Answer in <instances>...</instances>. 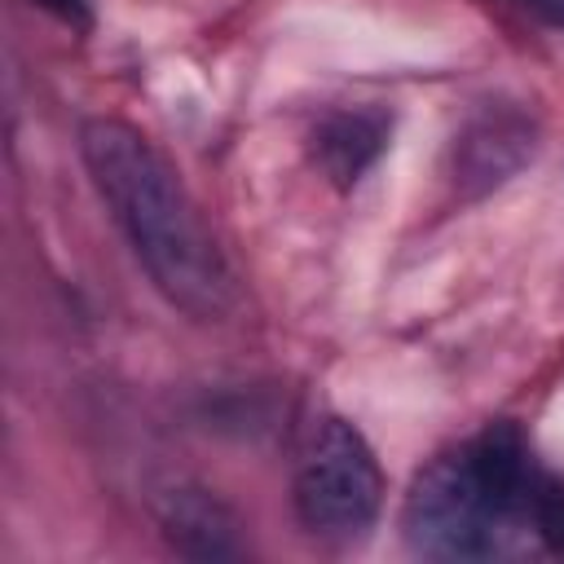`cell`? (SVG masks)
<instances>
[{"label": "cell", "instance_id": "cell-4", "mask_svg": "<svg viewBox=\"0 0 564 564\" xmlns=\"http://www.w3.org/2000/svg\"><path fill=\"white\" fill-rule=\"evenodd\" d=\"M163 529L185 555H198V560H225L242 551L238 520L207 489H172L163 498Z\"/></svg>", "mask_w": 564, "mask_h": 564}, {"label": "cell", "instance_id": "cell-2", "mask_svg": "<svg viewBox=\"0 0 564 564\" xmlns=\"http://www.w3.org/2000/svg\"><path fill=\"white\" fill-rule=\"evenodd\" d=\"M401 524L410 546L432 560H489L511 533V524L494 511L480 480L471 476L463 449L427 463L414 476Z\"/></svg>", "mask_w": 564, "mask_h": 564}, {"label": "cell", "instance_id": "cell-3", "mask_svg": "<svg viewBox=\"0 0 564 564\" xmlns=\"http://www.w3.org/2000/svg\"><path fill=\"white\" fill-rule=\"evenodd\" d=\"M379 502H383V476L366 436L344 419H326L313 432L295 471L300 520L313 533L352 538L379 516Z\"/></svg>", "mask_w": 564, "mask_h": 564}, {"label": "cell", "instance_id": "cell-1", "mask_svg": "<svg viewBox=\"0 0 564 564\" xmlns=\"http://www.w3.org/2000/svg\"><path fill=\"white\" fill-rule=\"evenodd\" d=\"M97 194L128 234L154 286L189 317L216 322L238 304L229 264L176 167L123 119H88L79 132Z\"/></svg>", "mask_w": 564, "mask_h": 564}, {"label": "cell", "instance_id": "cell-7", "mask_svg": "<svg viewBox=\"0 0 564 564\" xmlns=\"http://www.w3.org/2000/svg\"><path fill=\"white\" fill-rule=\"evenodd\" d=\"M44 9H53L57 18H66V22H84V9H88V0H40Z\"/></svg>", "mask_w": 564, "mask_h": 564}, {"label": "cell", "instance_id": "cell-5", "mask_svg": "<svg viewBox=\"0 0 564 564\" xmlns=\"http://www.w3.org/2000/svg\"><path fill=\"white\" fill-rule=\"evenodd\" d=\"M383 145V119L379 115H330L317 132H313V154L322 163V172L335 181V185H352L370 159L379 154Z\"/></svg>", "mask_w": 564, "mask_h": 564}, {"label": "cell", "instance_id": "cell-6", "mask_svg": "<svg viewBox=\"0 0 564 564\" xmlns=\"http://www.w3.org/2000/svg\"><path fill=\"white\" fill-rule=\"evenodd\" d=\"M529 524L538 529V538L564 555V485L551 480V476H538V489H533V502H529Z\"/></svg>", "mask_w": 564, "mask_h": 564}]
</instances>
